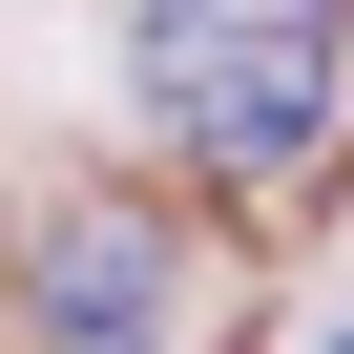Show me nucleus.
<instances>
[{"label":"nucleus","mask_w":354,"mask_h":354,"mask_svg":"<svg viewBox=\"0 0 354 354\" xmlns=\"http://www.w3.org/2000/svg\"><path fill=\"white\" fill-rule=\"evenodd\" d=\"M333 354H354V333H333Z\"/></svg>","instance_id":"3"},{"label":"nucleus","mask_w":354,"mask_h":354,"mask_svg":"<svg viewBox=\"0 0 354 354\" xmlns=\"http://www.w3.org/2000/svg\"><path fill=\"white\" fill-rule=\"evenodd\" d=\"M42 313H63V354H167V313H188V250H167L146 209H42Z\"/></svg>","instance_id":"2"},{"label":"nucleus","mask_w":354,"mask_h":354,"mask_svg":"<svg viewBox=\"0 0 354 354\" xmlns=\"http://www.w3.org/2000/svg\"><path fill=\"white\" fill-rule=\"evenodd\" d=\"M125 84L146 125L230 167V188H292L333 146V84H354V0H146L125 21Z\"/></svg>","instance_id":"1"}]
</instances>
